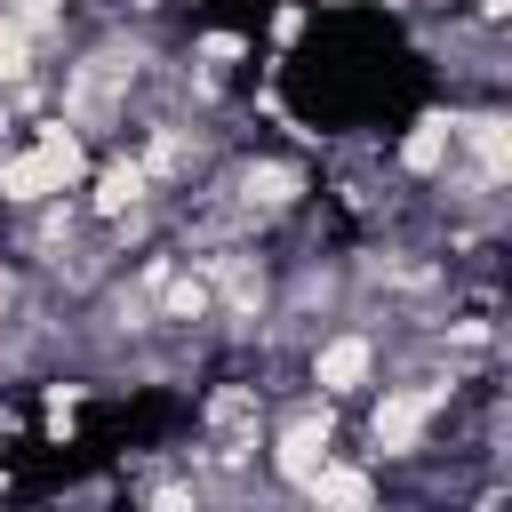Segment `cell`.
I'll list each match as a JSON object with an SVG mask.
<instances>
[{
    "mask_svg": "<svg viewBox=\"0 0 512 512\" xmlns=\"http://www.w3.org/2000/svg\"><path fill=\"white\" fill-rule=\"evenodd\" d=\"M200 192H216V200L240 216V232L264 240V232L312 216L320 176H312V160H304L296 144H256V152H224V160L200 176Z\"/></svg>",
    "mask_w": 512,
    "mask_h": 512,
    "instance_id": "6da1fadb",
    "label": "cell"
},
{
    "mask_svg": "<svg viewBox=\"0 0 512 512\" xmlns=\"http://www.w3.org/2000/svg\"><path fill=\"white\" fill-rule=\"evenodd\" d=\"M464 16L488 24V32H504V24H512V0H464Z\"/></svg>",
    "mask_w": 512,
    "mask_h": 512,
    "instance_id": "5bb4252c",
    "label": "cell"
},
{
    "mask_svg": "<svg viewBox=\"0 0 512 512\" xmlns=\"http://www.w3.org/2000/svg\"><path fill=\"white\" fill-rule=\"evenodd\" d=\"M184 56L208 64V72H224V80H240V72L256 64V32H240V24H200V32L184 40Z\"/></svg>",
    "mask_w": 512,
    "mask_h": 512,
    "instance_id": "ba28073f",
    "label": "cell"
},
{
    "mask_svg": "<svg viewBox=\"0 0 512 512\" xmlns=\"http://www.w3.org/2000/svg\"><path fill=\"white\" fill-rule=\"evenodd\" d=\"M296 496H304L312 512H376V504L392 496V480H384V472H376L360 448H336V456H328V464H320V472H312Z\"/></svg>",
    "mask_w": 512,
    "mask_h": 512,
    "instance_id": "52a82bcc",
    "label": "cell"
},
{
    "mask_svg": "<svg viewBox=\"0 0 512 512\" xmlns=\"http://www.w3.org/2000/svg\"><path fill=\"white\" fill-rule=\"evenodd\" d=\"M0 16H8L16 32H32L48 56H56V48L80 32V0H0Z\"/></svg>",
    "mask_w": 512,
    "mask_h": 512,
    "instance_id": "9c48e42d",
    "label": "cell"
},
{
    "mask_svg": "<svg viewBox=\"0 0 512 512\" xmlns=\"http://www.w3.org/2000/svg\"><path fill=\"white\" fill-rule=\"evenodd\" d=\"M40 64H56V56H48L32 32H16V24L0 16V88H16V80H24V72H40Z\"/></svg>",
    "mask_w": 512,
    "mask_h": 512,
    "instance_id": "30bf717a",
    "label": "cell"
},
{
    "mask_svg": "<svg viewBox=\"0 0 512 512\" xmlns=\"http://www.w3.org/2000/svg\"><path fill=\"white\" fill-rule=\"evenodd\" d=\"M448 160H456V96H448V104H424V112L400 128V144H392V176H400L408 192H424Z\"/></svg>",
    "mask_w": 512,
    "mask_h": 512,
    "instance_id": "8992f818",
    "label": "cell"
},
{
    "mask_svg": "<svg viewBox=\"0 0 512 512\" xmlns=\"http://www.w3.org/2000/svg\"><path fill=\"white\" fill-rule=\"evenodd\" d=\"M344 8H384V16H408L416 0H312V16H344Z\"/></svg>",
    "mask_w": 512,
    "mask_h": 512,
    "instance_id": "4fadbf2b",
    "label": "cell"
},
{
    "mask_svg": "<svg viewBox=\"0 0 512 512\" xmlns=\"http://www.w3.org/2000/svg\"><path fill=\"white\" fill-rule=\"evenodd\" d=\"M88 160H96V144L64 112L24 120L16 144H0V216H16L32 200H56V192H80L88 184Z\"/></svg>",
    "mask_w": 512,
    "mask_h": 512,
    "instance_id": "3957f363",
    "label": "cell"
},
{
    "mask_svg": "<svg viewBox=\"0 0 512 512\" xmlns=\"http://www.w3.org/2000/svg\"><path fill=\"white\" fill-rule=\"evenodd\" d=\"M264 408H272V384L256 376H216L192 408V432L200 440H256L264 448Z\"/></svg>",
    "mask_w": 512,
    "mask_h": 512,
    "instance_id": "5b68a950",
    "label": "cell"
},
{
    "mask_svg": "<svg viewBox=\"0 0 512 512\" xmlns=\"http://www.w3.org/2000/svg\"><path fill=\"white\" fill-rule=\"evenodd\" d=\"M416 8H456V0H416Z\"/></svg>",
    "mask_w": 512,
    "mask_h": 512,
    "instance_id": "2e32d148",
    "label": "cell"
},
{
    "mask_svg": "<svg viewBox=\"0 0 512 512\" xmlns=\"http://www.w3.org/2000/svg\"><path fill=\"white\" fill-rule=\"evenodd\" d=\"M456 160L488 184H512V104L504 96H456Z\"/></svg>",
    "mask_w": 512,
    "mask_h": 512,
    "instance_id": "277c9868",
    "label": "cell"
},
{
    "mask_svg": "<svg viewBox=\"0 0 512 512\" xmlns=\"http://www.w3.org/2000/svg\"><path fill=\"white\" fill-rule=\"evenodd\" d=\"M344 448V400H320L312 384H272V408H264V488L272 496H296L328 456Z\"/></svg>",
    "mask_w": 512,
    "mask_h": 512,
    "instance_id": "7a4b0ae2",
    "label": "cell"
},
{
    "mask_svg": "<svg viewBox=\"0 0 512 512\" xmlns=\"http://www.w3.org/2000/svg\"><path fill=\"white\" fill-rule=\"evenodd\" d=\"M24 280H32V272H24V264H16L8 248H0V320L16 312V296H24Z\"/></svg>",
    "mask_w": 512,
    "mask_h": 512,
    "instance_id": "7c38bea8",
    "label": "cell"
},
{
    "mask_svg": "<svg viewBox=\"0 0 512 512\" xmlns=\"http://www.w3.org/2000/svg\"><path fill=\"white\" fill-rule=\"evenodd\" d=\"M264 32H272V56H288V48L312 32V0H280V8L264 16Z\"/></svg>",
    "mask_w": 512,
    "mask_h": 512,
    "instance_id": "8fae6325",
    "label": "cell"
},
{
    "mask_svg": "<svg viewBox=\"0 0 512 512\" xmlns=\"http://www.w3.org/2000/svg\"><path fill=\"white\" fill-rule=\"evenodd\" d=\"M104 496H120V480H72L64 488V504H104Z\"/></svg>",
    "mask_w": 512,
    "mask_h": 512,
    "instance_id": "9a60e30c",
    "label": "cell"
}]
</instances>
